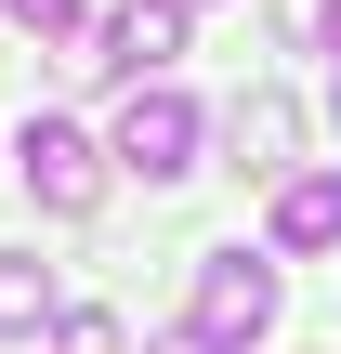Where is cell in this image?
<instances>
[{
    "label": "cell",
    "mask_w": 341,
    "mask_h": 354,
    "mask_svg": "<svg viewBox=\"0 0 341 354\" xmlns=\"http://www.w3.org/2000/svg\"><path fill=\"white\" fill-rule=\"evenodd\" d=\"M263 328H276V263L210 250V263H197V302H184V342L197 354H250Z\"/></svg>",
    "instance_id": "obj_1"
},
{
    "label": "cell",
    "mask_w": 341,
    "mask_h": 354,
    "mask_svg": "<svg viewBox=\"0 0 341 354\" xmlns=\"http://www.w3.org/2000/svg\"><path fill=\"white\" fill-rule=\"evenodd\" d=\"M13 171H26V197H39V210H66V223L105 197V145H92L79 118H26V131H13Z\"/></svg>",
    "instance_id": "obj_2"
},
{
    "label": "cell",
    "mask_w": 341,
    "mask_h": 354,
    "mask_svg": "<svg viewBox=\"0 0 341 354\" xmlns=\"http://www.w3.org/2000/svg\"><path fill=\"white\" fill-rule=\"evenodd\" d=\"M105 158H118V171H145V184H171V171H197V105H184L171 79H145V92L118 105V131H105Z\"/></svg>",
    "instance_id": "obj_3"
},
{
    "label": "cell",
    "mask_w": 341,
    "mask_h": 354,
    "mask_svg": "<svg viewBox=\"0 0 341 354\" xmlns=\"http://www.w3.org/2000/svg\"><path fill=\"white\" fill-rule=\"evenodd\" d=\"M171 53H184V13H171V0H131V13H105V26H92V66H105V79H131V92H145Z\"/></svg>",
    "instance_id": "obj_4"
},
{
    "label": "cell",
    "mask_w": 341,
    "mask_h": 354,
    "mask_svg": "<svg viewBox=\"0 0 341 354\" xmlns=\"http://www.w3.org/2000/svg\"><path fill=\"white\" fill-rule=\"evenodd\" d=\"M223 145H237V171H263V184H276V171L302 158V105H289V92H237Z\"/></svg>",
    "instance_id": "obj_5"
},
{
    "label": "cell",
    "mask_w": 341,
    "mask_h": 354,
    "mask_svg": "<svg viewBox=\"0 0 341 354\" xmlns=\"http://www.w3.org/2000/svg\"><path fill=\"white\" fill-rule=\"evenodd\" d=\"M329 236H341V171L276 184V250H329Z\"/></svg>",
    "instance_id": "obj_6"
},
{
    "label": "cell",
    "mask_w": 341,
    "mask_h": 354,
    "mask_svg": "<svg viewBox=\"0 0 341 354\" xmlns=\"http://www.w3.org/2000/svg\"><path fill=\"white\" fill-rule=\"evenodd\" d=\"M66 302H53V263H26V250H0V342H39Z\"/></svg>",
    "instance_id": "obj_7"
},
{
    "label": "cell",
    "mask_w": 341,
    "mask_h": 354,
    "mask_svg": "<svg viewBox=\"0 0 341 354\" xmlns=\"http://www.w3.org/2000/svg\"><path fill=\"white\" fill-rule=\"evenodd\" d=\"M53 354H118V315H105V302H79V315H53Z\"/></svg>",
    "instance_id": "obj_8"
},
{
    "label": "cell",
    "mask_w": 341,
    "mask_h": 354,
    "mask_svg": "<svg viewBox=\"0 0 341 354\" xmlns=\"http://www.w3.org/2000/svg\"><path fill=\"white\" fill-rule=\"evenodd\" d=\"M0 13H13L26 39H79V0H0Z\"/></svg>",
    "instance_id": "obj_9"
},
{
    "label": "cell",
    "mask_w": 341,
    "mask_h": 354,
    "mask_svg": "<svg viewBox=\"0 0 341 354\" xmlns=\"http://www.w3.org/2000/svg\"><path fill=\"white\" fill-rule=\"evenodd\" d=\"M315 39H329V53H341V0H329V26H315Z\"/></svg>",
    "instance_id": "obj_10"
},
{
    "label": "cell",
    "mask_w": 341,
    "mask_h": 354,
    "mask_svg": "<svg viewBox=\"0 0 341 354\" xmlns=\"http://www.w3.org/2000/svg\"><path fill=\"white\" fill-rule=\"evenodd\" d=\"M171 13H210V0H171Z\"/></svg>",
    "instance_id": "obj_11"
},
{
    "label": "cell",
    "mask_w": 341,
    "mask_h": 354,
    "mask_svg": "<svg viewBox=\"0 0 341 354\" xmlns=\"http://www.w3.org/2000/svg\"><path fill=\"white\" fill-rule=\"evenodd\" d=\"M158 354H197V342H158Z\"/></svg>",
    "instance_id": "obj_12"
},
{
    "label": "cell",
    "mask_w": 341,
    "mask_h": 354,
    "mask_svg": "<svg viewBox=\"0 0 341 354\" xmlns=\"http://www.w3.org/2000/svg\"><path fill=\"white\" fill-rule=\"evenodd\" d=\"M329 118H341V92H329Z\"/></svg>",
    "instance_id": "obj_13"
}]
</instances>
